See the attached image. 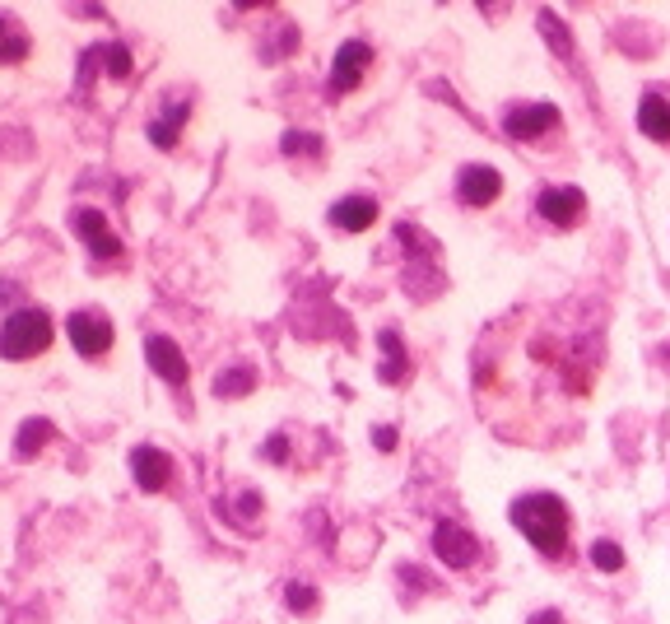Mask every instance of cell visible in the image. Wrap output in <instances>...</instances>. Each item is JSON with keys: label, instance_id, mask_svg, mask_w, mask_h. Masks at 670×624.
Wrapping results in <instances>:
<instances>
[{"label": "cell", "instance_id": "9a60e30c", "mask_svg": "<svg viewBox=\"0 0 670 624\" xmlns=\"http://www.w3.org/2000/svg\"><path fill=\"white\" fill-rule=\"evenodd\" d=\"M377 345H382V368H377V373H382V382H401L405 373H410V354H405V345H401V331H382V336H377Z\"/></svg>", "mask_w": 670, "mask_h": 624}, {"label": "cell", "instance_id": "277c9868", "mask_svg": "<svg viewBox=\"0 0 670 624\" xmlns=\"http://www.w3.org/2000/svg\"><path fill=\"white\" fill-rule=\"evenodd\" d=\"M94 70H103V75H112V80H131L135 70V56L126 42H98V47H89V52L80 56V89H89V80H94Z\"/></svg>", "mask_w": 670, "mask_h": 624}, {"label": "cell", "instance_id": "6da1fadb", "mask_svg": "<svg viewBox=\"0 0 670 624\" xmlns=\"http://www.w3.org/2000/svg\"><path fill=\"white\" fill-rule=\"evenodd\" d=\"M512 527L536 545L540 555L563 559L568 550V508L559 494H526L512 503Z\"/></svg>", "mask_w": 670, "mask_h": 624}, {"label": "cell", "instance_id": "5bb4252c", "mask_svg": "<svg viewBox=\"0 0 670 624\" xmlns=\"http://www.w3.org/2000/svg\"><path fill=\"white\" fill-rule=\"evenodd\" d=\"M638 131H643L647 140H661L666 145L670 140V103L657 94H647L643 103H638Z\"/></svg>", "mask_w": 670, "mask_h": 624}, {"label": "cell", "instance_id": "ba28073f", "mask_svg": "<svg viewBox=\"0 0 670 624\" xmlns=\"http://www.w3.org/2000/svg\"><path fill=\"white\" fill-rule=\"evenodd\" d=\"M554 126H559V108L554 103H522V108H512L503 117V131L512 140H540V136H550Z\"/></svg>", "mask_w": 670, "mask_h": 624}, {"label": "cell", "instance_id": "e0dca14e", "mask_svg": "<svg viewBox=\"0 0 670 624\" xmlns=\"http://www.w3.org/2000/svg\"><path fill=\"white\" fill-rule=\"evenodd\" d=\"M187 117H191V103H173L163 117H154V122H149V140H154L159 150H173L177 131H182V122H187Z\"/></svg>", "mask_w": 670, "mask_h": 624}, {"label": "cell", "instance_id": "30bf717a", "mask_svg": "<svg viewBox=\"0 0 670 624\" xmlns=\"http://www.w3.org/2000/svg\"><path fill=\"white\" fill-rule=\"evenodd\" d=\"M145 359H149V368L159 373L168 387H182L187 382V354H182V345H177L173 336H145Z\"/></svg>", "mask_w": 670, "mask_h": 624}, {"label": "cell", "instance_id": "52a82bcc", "mask_svg": "<svg viewBox=\"0 0 670 624\" xmlns=\"http://www.w3.org/2000/svg\"><path fill=\"white\" fill-rule=\"evenodd\" d=\"M540 219L545 224H554V229H573L577 219L587 215V196L577 187H545L540 191V201H536Z\"/></svg>", "mask_w": 670, "mask_h": 624}, {"label": "cell", "instance_id": "ac0fdd59", "mask_svg": "<svg viewBox=\"0 0 670 624\" xmlns=\"http://www.w3.org/2000/svg\"><path fill=\"white\" fill-rule=\"evenodd\" d=\"M256 387V368L252 364H233V368H224L215 378V396L219 401H238V396H247Z\"/></svg>", "mask_w": 670, "mask_h": 624}, {"label": "cell", "instance_id": "cb8c5ba5", "mask_svg": "<svg viewBox=\"0 0 670 624\" xmlns=\"http://www.w3.org/2000/svg\"><path fill=\"white\" fill-rule=\"evenodd\" d=\"M284 457H289V443H284V438L275 434V438L266 443V462H284Z\"/></svg>", "mask_w": 670, "mask_h": 624}, {"label": "cell", "instance_id": "3957f363", "mask_svg": "<svg viewBox=\"0 0 670 624\" xmlns=\"http://www.w3.org/2000/svg\"><path fill=\"white\" fill-rule=\"evenodd\" d=\"M70 345L84 354V359H103V354L112 350V340H117V331H112V322L103 317V312L84 308V312H70Z\"/></svg>", "mask_w": 670, "mask_h": 624}, {"label": "cell", "instance_id": "484cf974", "mask_svg": "<svg viewBox=\"0 0 670 624\" xmlns=\"http://www.w3.org/2000/svg\"><path fill=\"white\" fill-rule=\"evenodd\" d=\"M531 624H563V615L559 611H540V615H531Z\"/></svg>", "mask_w": 670, "mask_h": 624}, {"label": "cell", "instance_id": "8992f818", "mask_svg": "<svg viewBox=\"0 0 670 624\" xmlns=\"http://www.w3.org/2000/svg\"><path fill=\"white\" fill-rule=\"evenodd\" d=\"M433 550H438V559L452 564V569H470V564L480 559V541H475L461 522H438V527H433Z\"/></svg>", "mask_w": 670, "mask_h": 624}, {"label": "cell", "instance_id": "5b68a950", "mask_svg": "<svg viewBox=\"0 0 670 624\" xmlns=\"http://www.w3.org/2000/svg\"><path fill=\"white\" fill-rule=\"evenodd\" d=\"M368 66H373V47L368 42H359V38H349L340 52H335V61H331V94L340 98V94H354L363 84V75H368Z\"/></svg>", "mask_w": 670, "mask_h": 624}, {"label": "cell", "instance_id": "9c48e42d", "mask_svg": "<svg viewBox=\"0 0 670 624\" xmlns=\"http://www.w3.org/2000/svg\"><path fill=\"white\" fill-rule=\"evenodd\" d=\"M70 229L80 233V243L89 247L98 261L121 257V238L108 229V219L98 215V210H75V215H70Z\"/></svg>", "mask_w": 670, "mask_h": 624}, {"label": "cell", "instance_id": "603a6c76", "mask_svg": "<svg viewBox=\"0 0 670 624\" xmlns=\"http://www.w3.org/2000/svg\"><path fill=\"white\" fill-rule=\"evenodd\" d=\"M280 150L284 154H322V136H312V131H289Z\"/></svg>", "mask_w": 670, "mask_h": 624}, {"label": "cell", "instance_id": "7c38bea8", "mask_svg": "<svg viewBox=\"0 0 670 624\" xmlns=\"http://www.w3.org/2000/svg\"><path fill=\"white\" fill-rule=\"evenodd\" d=\"M131 475H135V485L145 489V494H159L163 485H168V475H173V457L163 448H135L131 452Z\"/></svg>", "mask_w": 670, "mask_h": 624}, {"label": "cell", "instance_id": "7402d4cb", "mask_svg": "<svg viewBox=\"0 0 670 624\" xmlns=\"http://www.w3.org/2000/svg\"><path fill=\"white\" fill-rule=\"evenodd\" d=\"M284 601H289V611H317V592H312V583H289L284 587Z\"/></svg>", "mask_w": 670, "mask_h": 624}, {"label": "cell", "instance_id": "d6986e66", "mask_svg": "<svg viewBox=\"0 0 670 624\" xmlns=\"http://www.w3.org/2000/svg\"><path fill=\"white\" fill-rule=\"evenodd\" d=\"M52 434H56L52 420H24V424H19V443H14V457H24V462H28V457H38V452L52 443Z\"/></svg>", "mask_w": 670, "mask_h": 624}, {"label": "cell", "instance_id": "4fadbf2b", "mask_svg": "<svg viewBox=\"0 0 670 624\" xmlns=\"http://www.w3.org/2000/svg\"><path fill=\"white\" fill-rule=\"evenodd\" d=\"M373 219H377V201H373V196H345V201L331 205V224H335V229H345V233L373 229Z\"/></svg>", "mask_w": 670, "mask_h": 624}, {"label": "cell", "instance_id": "44dd1931", "mask_svg": "<svg viewBox=\"0 0 670 624\" xmlns=\"http://www.w3.org/2000/svg\"><path fill=\"white\" fill-rule=\"evenodd\" d=\"M591 564L605 569V573H619V569H624V555H619L615 541H596V545H591Z\"/></svg>", "mask_w": 670, "mask_h": 624}, {"label": "cell", "instance_id": "ffe728a7", "mask_svg": "<svg viewBox=\"0 0 670 624\" xmlns=\"http://www.w3.org/2000/svg\"><path fill=\"white\" fill-rule=\"evenodd\" d=\"M540 28H545V42H550L554 52L573 56V38H568V24H563V19H554V10H540Z\"/></svg>", "mask_w": 670, "mask_h": 624}, {"label": "cell", "instance_id": "7a4b0ae2", "mask_svg": "<svg viewBox=\"0 0 670 624\" xmlns=\"http://www.w3.org/2000/svg\"><path fill=\"white\" fill-rule=\"evenodd\" d=\"M52 345V312L47 308H19L0 322V359H33Z\"/></svg>", "mask_w": 670, "mask_h": 624}, {"label": "cell", "instance_id": "d4e9b609", "mask_svg": "<svg viewBox=\"0 0 670 624\" xmlns=\"http://www.w3.org/2000/svg\"><path fill=\"white\" fill-rule=\"evenodd\" d=\"M377 448H382V452H391V448H396V429H391V424H382V429H377Z\"/></svg>", "mask_w": 670, "mask_h": 624}, {"label": "cell", "instance_id": "8fae6325", "mask_svg": "<svg viewBox=\"0 0 670 624\" xmlns=\"http://www.w3.org/2000/svg\"><path fill=\"white\" fill-rule=\"evenodd\" d=\"M498 191H503V177H498V168H489V163H470V168H461V177H456V196L466 205H475V210L494 205Z\"/></svg>", "mask_w": 670, "mask_h": 624}, {"label": "cell", "instance_id": "2e32d148", "mask_svg": "<svg viewBox=\"0 0 670 624\" xmlns=\"http://www.w3.org/2000/svg\"><path fill=\"white\" fill-rule=\"evenodd\" d=\"M28 52H33V38L10 14H0V66H19V61H28Z\"/></svg>", "mask_w": 670, "mask_h": 624}]
</instances>
